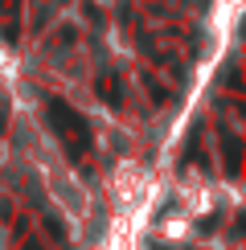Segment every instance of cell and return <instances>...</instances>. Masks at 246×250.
I'll use <instances>...</instances> for the list:
<instances>
[]
</instances>
